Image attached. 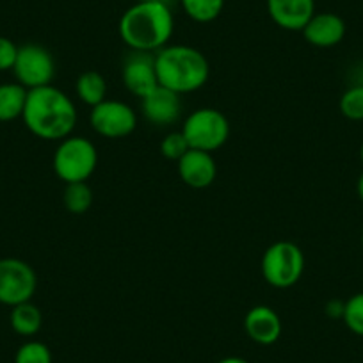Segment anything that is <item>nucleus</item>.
<instances>
[{"instance_id": "1", "label": "nucleus", "mask_w": 363, "mask_h": 363, "mask_svg": "<svg viewBox=\"0 0 363 363\" xmlns=\"http://www.w3.org/2000/svg\"><path fill=\"white\" fill-rule=\"evenodd\" d=\"M22 120L36 138L62 141L77 125V109L66 93L55 86L29 89Z\"/></svg>"}, {"instance_id": "2", "label": "nucleus", "mask_w": 363, "mask_h": 363, "mask_svg": "<svg viewBox=\"0 0 363 363\" xmlns=\"http://www.w3.org/2000/svg\"><path fill=\"white\" fill-rule=\"evenodd\" d=\"M120 38L130 50L155 54L167 45L174 30V18L164 0L135 2L120 18Z\"/></svg>"}, {"instance_id": "3", "label": "nucleus", "mask_w": 363, "mask_h": 363, "mask_svg": "<svg viewBox=\"0 0 363 363\" xmlns=\"http://www.w3.org/2000/svg\"><path fill=\"white\" fill-rule=\"evenodd\" d=\"M159 86L178 95L201 89L211 77V65L200 50L187 45H166L155 52Z\"/></svg>"}, {"instance_id": "4", "label": "nucleus", "mask_w": 363, "mask_h": 363, "mask_svg": "<svg viewBox=\"0 0 363 363\" xmlns=\"http://www.w3.org/2000/svg\"><path fill=\"white\" fill-rule=\"evenodd\" d=\"M262 277L271 287L291 289L301 280L305 271V255L298 244L278 240L264 251L260 262Z\"/></svg>"}, {"instance_id": "5", "label": "nucleus", "mask_w": 363, "mask_h": 363, "mask_svg": "<svg viewBox=\"0 0 363 363\" xmlns=\"http://www.w3.org/2000/svg\"><path fill=\"white\" fill-rule=\"evenodd\" d=\"M96 146L80 135H68L62 139L54 153V171L65 184L87 182V178L96 171Z\"/></svg>"}, {"instance_id": "6", "label": "nucleus", "mask_w": 363, "mask_h": 363, "mask_svg": "<svg viewBox=\"0 0 363 363\" xmlns=\"http://www.w3.org/2000/svg\"><path fill=\"white\" fill-rule=\"evenodd\" d=\"M182 134L193 150L212 153L228 141V118L221 111L203 107V109L194 111L186 118L184 127H182Z\"/></svg>"}, {"instance_id": "7", "label": "nucleus", "mask_w": 363, "mask_h": 363, "mask_svg": "<svg viewBox=\"0 0 363 363\" xmlns=\"http://www.w3.org/2000/svg\"><path fill=\"white\" fill-rule=\"evenodd\" d=\"M38 287L34 269L20 258H0V303L16 306L33 299Z\"/></svg>"}, {"instance_id": "8", "label": "nucleus", "mask_w": 363, "mask_h": 363, "mask_svg": "<svg viewBox=\"0 0 363 363\" xmlns=\"http://www.w3.org/2000/svg\"><path fill=\"white\" fill-rule=\"evenodd\" d=\"M18 84L26 89L50 86L55 77V61L50 52L36 43H27L18 47V55L13 66Z\"/></svg>"}, {"instance_id": "9", "label": "nucleus", "mask_w": 363, "mask_h": 363, "mask_svg": "<svg viewBox=\"0 0 363 363\" xmlns=\"http://www.w3.org/2000/svg\"><path fill=\"white\" fill-rule=\"evenodd\" d=\"M91 128L107 139H121L130 135L138 127V114L128 104L120 100H104L91 107Z\"/></svg>"}, {"instance_id": "10", "label": "nucleus", "mask_w": 363, "mask_h": 363, "mask_svg": "<svg viewBox=\"0 0 363 363\" xmlns=\"http://www.w3.org/2000/svg\"><path fill=\"white\" fill-rule=\"evenodd\" d=\"M121 79H123L125 87L130 91L132 95L139 96V99H145L148 93H152L159 86L155 68V54L132 50L123 62Z\"/></svg>"}, {"instance_id": "11", "label": "nucleus", "mask_w": 363, "mask_h": 363, "mask_svg": "<svg viewBox=\"0 0 363 363\" xmlns=\"http://www.w3.org/2000/svg\"><path fill=\"white\" fill-rule=\"evenodd\" d=\"M178 174L186 186L193 189H207L214 184L218 166L212 153L191 148L178 160Z\"/></svg>"}, {"instance_id": "12", "label": "nucleus", "mask_w": 363, "mask_h": 363, "mask_svg": "<svg viewBox=\"0 0 363 363\" xmlns=\"http://www.w3.org/2000/svg\"><path fill=\"white\" fill-rule=\"evenodd\" d=\"M182 95L167 89L164 86H157L152 93L141 99L143 114L150 123L157 127H166L174 123L182 114Z\"/></svg>"}, {"instance_id": "13", "label": "nucleus", "mask_w": 363, "mask_h": 363, "mask_svg": "<svg viewBox=\"0 0 363 363\" xmlns=\"http://www.w3.org/2000/svg\"><path fill=\"white\" fill-rule=\"evenodd\" d=\"M267 13L280 29L303 30L315 15V0H267Z\"/></svg>"}, {"instance_id": "14", "label": "nucleus", "mask_w": 363, "mask_h": 363, "mask_svg": "<svg viewBox=\"0 0 363 363\" xmlns=\"http://www.w3.org/2000/svg\"><path fill=\"white\" fill-rule=\"evenodd\" d=\"M244 330L253 342L260 345H272L281 337V319L271 306H253L244 317Z\"/></svg>"}, {"instance_id": "15", "label": "nucleus", "mask_w": 363, "mask_h": 363, "mask_svg": "<svg viewBox=\"0 0 363 363\" xmlns=\"http://www.w3.org/2000/svg\"><path fill=\"white\" fill-rule=\"evenodd\" d=\"M306 43L319 48H330L345 36V22L335 13H315L301 30Z\"/></svg>"}, {"instance_id": "16", "label": "nucleus", "mask_w": 363, "mask_h": 363, "mask_svg": "<svg viewBox=\"0 0 363 363\" xmlns=\"http://www.w3.org/2000/svg\"><path fill=\"white\" fill-rule=\"evenodd\" d=\"M29 89L18 82L0 84V121H13L22 118Z\"/></svg>"}, {"instance_id": "17", "label": "nucleus", "mask_w": 363, "mask_h": 363, "mask_svg": "<svg viewBox=\"0 0 363 363\" xmlns=\"http://www.w3.org/2000/svg\"><path fill=\"white\" fill-rule=\"evenodd\" d=\"M75 91L77 96L89 107H95L107 100V82L102 73L95 69L80 73L75 82Z\"/></svg>"}, {"instance_id": "18", "label": "nucleus", "mask_w": 363, "mask_h": 363, "mask_svg": "<svg viewBox=\"0 0 363 363\" xmlns=\"http://www.w3.org/2000/svg\"><path fill=\"white\" fill-rule=\"evenodd\" d=\"M9 323H11L15 333L22 335V337H33L41 330L43 315H41V310L33 301L20 303V305L11 308Z\"/></svg>"}, {"instance_id": "19", "label": "nucleus", "mask_w": 363, "mask_h": 363, "mask_svg": "<svg viewBox=\"0 0 363 363\" xmlns=\"http://www.w3.org/2000/svg\"><path fill=\"white\" fill-rule=\"evenodd\" d=\"M62 203H65L66 211L72 214H86L93 205V191L86 182L66 184V189L62 193Z\"/></svg>"}, {"instance_id": "20", "label": "nucleus", "mask_w": 363, "mask_h": 363, "mask_svg": "<svg viewBox=\"0 0 363 363\" xmlns=\"http://www.w3.org/2000/svg\"><path fill=\"white\" fill-rule=\"evenodd\" d=\"M182 8L198 23L214 22L225 8V0H182Z\"/></svg>"}, {"instance_id": "21", "label": "nucleus", "mask_w": 363, "mask_h": 363, "mask_svg": "<svg viewBox=\"0 0 363 363\" xmlns=\"http://www.w3.org/2000/svg\"><path fill=\"white\" fill-rule=\"evenodd\" d=\"M340 113L351 121H363V84L349 87L340 96Z\"/></svg>"}, {"instance_id": "22", "label": "nucleus", "mask_w": 363, "mask_h": 363, "mask_svg": "<svg viewBox=\"0 0 363 363\" xmlns=\"http://www.w3.org/2000/svg\"><path fill=\"white\" fill-rule=\"evenodd\" d=\"M344 319L345 326L358 337H363V292L351 296L344 305Z\"/></svg>"}, {"instance_id": "23", "label": "nucleus", "mask_w": 363, "mask_h": 363, "mask_svg": "<svg viewBox=\"0 0 363 363\" xmlns=\"http://www.w3.org/2000/svg\"><path fill=\"white\" fill-rule=\"evenodd\" d=\"M15 363H52V352L48 345L43 344V342H26L16 351Z\"/></svg>"}, {"instance_id": "24", "label": "nucleus", "mask_w": 363, "mask_h": 363, "mask_svg": "<svg viewBox=\"0 0 363 363\" xmlns=\"http://www.w3.org/2000/svg\"><path fill=\"white\" fill-rule=\"evenodd\" d=\"M189 150V143H187V139L184 138L182 132H171V134L164 135L162 143H160V153H162V157H166L169 160H177V162Z\"/></svg>"}, {"instance_id": "25", "label": "nucleus", "mask_w": 363, "mask_h": 363, "mask_svg": "<svg viewBox=\"0 0 363 363\" xmlns=\"http://www.w3.org/2000/svg\"><path fill=\"white\" fill-rule=\"evenodd\" d=\"M18 55V47L9 38L0 36V72L13 69Z\"/></svg>"}, {"instance_id": "26", "label": "nucleus", "mask_w": 363, "mask_h": 363, "mask_svg": "<svg viewBox=\"0 0 363 363\" xmlns=\"http://www.w3.org/2000/svg\"><path fill=\"white\" fill-rule=\"evenodd\" d=\"M344 305L345 303L337 301V299H335V301H330L326 305V313L330 317H333V319H338V317L342 319V315H344Z\"/></svg>"}, {"instance_id": "27", "label": "nucleus", "mask_w": 363, "mask_h": 363, "mask_svg": "<svg viewBox=\"0 0 363 363\" xmlns=\"http://www.w3.org/2000/svg\"><path fill=\"white\" fill-rule=\"evenodd\" d=\"M218 363H250V362H247V359H244V358H239V356H228V358L219 359Z\"/></svg>"}, {"instance_id": "28", "label": "nucleus", "mask_w": 363, "mask_h": 363, "mask_svg": "<svg viewBox=\"0 0 363 363\" xmlns=\"http://www.w3.org/2000/svg\"><path fill=\"white\" fill-rule=\"evenodd\" d=\"M356 189H358V196H359V200L363 201V173H362V177L358 178V186H356Z\"/></svg>"}, {"instance_id": "29", "label": "nucleus", "mask_w": 363, "mask_h": 363, "mask_svg": "<svg viewBox=\"0 0 363 363\" xmlns=\"http://www.w3.org/2000/svg\"><path fill=\"white\" fill-rule=\"evenodd\" d=\"M359 159H362V164H363V143L362 146H359Z\"/></svg>"}, {"instance_id": "30", "label": "nucleus", "mask_w": 363, "mask_h": 363, "mask_svg": "<svg viewBox=\"0 0 363 363\" xmlns=\"http://www.w3.org/2000/svg\"><path fill=\"white\" fill-rule=\"evenodd\" d=\"M135 2H157V0H135Z\"/></svg>"}, {"instance_id": "31", "label": "nucleus", "mask_w": 363, "mask_h": 363, "mask_svg": "<svg viewBox=\"0 0 363 363\" xmlns=\"http://www.w3.org/2000/svg\"><path fill=\"white\" fill-rule=\"evenodd\" d=\"M362 246H363V230H362Z\"/></svg>"}]
</instances>
